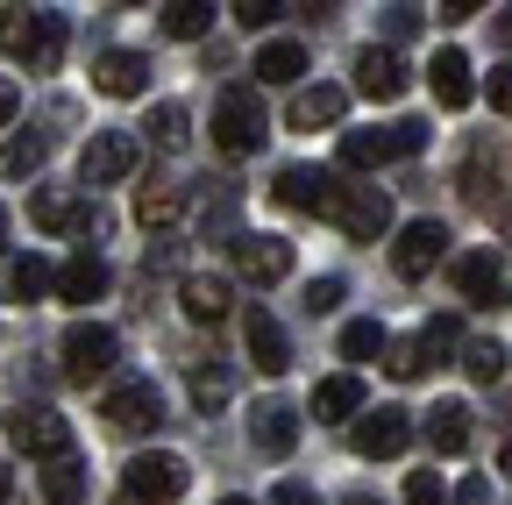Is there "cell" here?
I'll list each match as a JSON object with an SVG mask.
<instances>
[{"instance_id":"1","label":"cell","mask_w":512,"mask_h":505,"mask_svg":"<svg viewBox=\"0 0 512 505\" xmlns=\"http://www.w3.org/2000/svg\"><path fill=\"white\" fill-rule=\"evenodd\" d=\"M0 50H8L15 65H29V72H50L64 57V15H50V8H8V15H0Z\"/></svg>"},{"instance_id":"2","label":"cell","mask_w":512,"mask_h":505,"mask_svg":"<svg viewBox=\"0 0 512 505\" xmlns=\"http://www.w3.org/2000/svg\"><path fill=\"white\" fill-rule=\"evenodd\" d=\"M178 491H185V456L171 449H150L121 470V505H171Z\"/></svg>"},{"instance_id":"3","label":"cell","mask_w":512,"mask_h":505,"mask_svg":"<svg viewBox=\"0 0 512 505\" xmlns=\"http://www.w3.org/2000/svg\"><path fill=\"white\" fill-rule=\"evenodd\" d=\"M427 143L420 121H392V129H349L342 136V164L349 171H377V164H392V157H413Z\"/></svg>"},{"instance_id":"4","label":"cell","mask_w":512,"mask_h":505,"mask_svg":"<svg viewBox=\"0 0 512 505\" xmlns=\"http://www.w3.org/2000/svg\"><path fill=\"white\" fill-rule=\"evenodd\" d=\"M114 363H121V335L107 321H79L64 335V377H72V385H93V377H107Z\"/></svg>"},{"instance_id":"5","label":"cell","mask_w":512,"mask_h":505,"mask_svg":"<svg viewBox=\"0 0 512 505\" xmlns=\"http://www.w3.org/2000/svg\"><path fill=\"white\" fill-rule=\"evenodd\" d=\"M214 143L228 157H249L256 143H264V100H256L249 86H228L221 107H214Z\"/></svg>"},{"instance_id":"6","label":"cell","mask_w":512,"mask_h":505,"mask_svg":"<svg viewBox=\"0 0 512 505\" xmlns=\"http://www.w3.org/2000/svg\"><path fill=\"white\" fill-rule=\"evenodd\" d=\"M8 441H15L22 456H36V463L72 456V427H64V413H50V406H22V413L8 420Z\"/></svg>"},{"instance_id":"7","label":"cell","mask_w":512,"mask_h":505,"mask_svg":"<svg viewBox=\"0 0 512 505\" xmlns=\"http://www.w3.org/2000/svg\"><path fill=\"white\" fill-rule=\"evenodd\" d=\"M328 214L342 221V235H349V242H377L384 228H392V200H384L377 185H342Z\"/></svg>"},{"instance_id":"8","label":"cell","mask_w":512,"mask_h":505,"mask_svg":"<svg viewBox=\"0 0 512 505\" xmlns=\"http://www.w3.org/2000/svg\"><path fill=\"white\" fill-rule=\"evenodd\" d=\"M136 164H143V143H136V136H121V129H107V136H93V143H86L79 178H86V185H121Z\"/></svg>"},{"instance_id":"9","label":"cell","mask_w":512,"mask_h":505,"mask_svg":"<svg viewBox=\"0 0 512 505\" xmlns=\"http://www.w3.org/2000/svg\"><path fill=\"white\" fill-rule=\"evenodd\" d=\"M349 441H356V456H363V463H392L406 441H413V420H406L399 406H377V413H363V420H356V434H349Z\"/></svg>"},{"instance_id":"10","label":"cell","mask_w":512,"mask_h":505,"mask_svg":"<svg viewBox=\"0 0 512 505\" xmlns=\"http://www.w3.org/2000/svg\"><path fill=\"white\" fill-rule=\"evenodd\" d=\"M335 193H342L335 171H313V164H285V171H278V200H285L292 214H328Z\"/></svg>"},{"instance_id":"11","label":"cell","mask_w":512,"mask_h":505,"mask_svg":"<svg viewBox=\"0 0 512 505\" xmlns=\"http://www.w3.org/2000/svg\"><path fill=\"white\" fill-rule=\"evenodd\" d=\"M235 271L249 285H278L292 271V242H278V235H235Z\"/></svg>"},{"instance_id":"12","label":"cell","mask_w":512,"mask_h":505,"mask_svg":"<svg viewBox=\"0 0 512 505\" xmlns=\"http://www.w3.org/2000/svg\"><path fill=\"white\" fill-rule=\"evenodd\" d=\"M93 86H100L107 100H136V93L150 86V57H136V50H100V57H93Z\"/></svg>"},{"instance_id":"13","label":"cell","mask_w":512,"mask_h":505,"mask_svg":"<svg viewBox=\"0 0 512 505\" xmlns=\"http://www.w3.org/2000/svg\"><path fill=\"white\" fill-rule=\"evenodd\" d=\"M441 257H448V228H441V221H413V228L399 235V249H392L399 278H427Z\"/></svg>"},{"instance_id":"14","label":"cell","mask_w":512,"mask_h":505,"mask_svg":"<svg viewBox=\"0 0 512 505\" xmlns=\"http://www.w3.org/2000/svg\"><path fill=\"white\" fill-rule=\"evenodd\" d=\"M29 221H36V228H50V235H72V228H93L100 214H93L79 193H64V185H43V193L29 200Z\"/></svg>"},{"instance_id":"15","label":"cell","mask_w":512,"mask_h":505,"mask_svg":"<svg viewBox=\"0 0 512 505\" xmlns=\"http://www.w3.org/2000/svg\"><path fill=\"white\" fill-rule=\"evenodd\" d=\"M100 413H107L114 427H157V420H164V406H157V392H150V377H121Z\"/></svg>"},{"instance_id":"16","label":"cell","mask_w":512,"mask_h":505,"mask_svg":"<svg viewBox=\"0 0 512 505\" xmlns=\"http://www.w3.org/2000/svg\"><path fill=\"white\" fill-rule=\"evenodd\" d=\"M356 86L370 93V100H399L413 79H406V65H399V57L392 50H377V43H363L356 50Z\"/></svg>"},{"instance_id":"17","label":"cell","mask_w":512,"mask_h":505,"mask_svg":"<svg viewBox=\"0 0 512 505\" xmlns=\"http://www.w3.org/2000/svg\"><path fill=\"white\" fill-rule=\"evenodd\" d=\"M427 86H434V100H441V107H470V93H477V79H470V57H463V50H434Z\"/></svg>"},{"instance_id":"18","label":"cell","mask_w":512,"mask_h":505,"mask_svg":"<svg viewBox=\"0 0 512 505\" xmlns=\"http://www.w3.org/2000/svg\"><path fill=\"white\" fill-rule=\"evenodd\" d=\"M178 306H185V321L214 328V321H228L235 292H228V278H185V285H178Z\"/></svg>"},{"instance_id":"19","label":"cell","mask_w":512,"mask_h":505,"mask_svg":"<svg viewBox=\"0 0 512 505\" xmlns=\"http://www.w3.org/2000/svg\"><path fill=\"white\" fill-rule=\"evenodd\" d=\"M342 107H349L342 86H299L292 93V129H335Z\"/></svg>"},{"instance_id":"20","label":"cell","mask_w":512,"mask_h":505,"mask_svg":"<svg viewBox=\"0 0 512 505\" xmlns=\"http://www.w3.org/2000/svg\"><path fill=\"white\" fill-rule=\"evenodd\" d=\"M427 441H434L441 456H463V449H470V406H463V399H441V406L427 413Z\"/></svg>"},{"instance_id":"21","label":"cell","mask_w":512,"mask_h":505,"mask_svg":"<svg viewBox=\"0 0 512 505\" xmlns=\"http://www.w3.org/2000/svg\"><path fill=\"white\" fill-rule=\"evenodd\" d=\"M249 363H256V370H271V377H278V370L292 363V349H285V328L271 321L264 306L249 313Z\"/></svg>"},{"instance_id":"22","label":"cell","mask_w":512,"mask_h":505,"mask_svg":"<svg viewBox=\"0 0 512 505\" xmlns=\"http://www.w3.org/2000/svg\"><path fill=\"white\" fill-rule=\"evenodd\" d=\"M363 406V377L356 370H335V377H320V385H313V413L320 420H349Z\"/></svg>"},{"instance_id":"23","label":"cell","mask_w":512,"mask_h":505,"mask_svg":"<svg viewBox=\"0 0 512 505\" xmlns=\"http://www.w3.org/2000/svg\"><path fill=\"white\" fill-rule=\"evenodd\" d=\"M256 449H264V456H292V441H299V413L285 406V399H271L264 413H256Z\"/></svg>"},{"instance_id":"24","label":"cell","mask_w":512,"mask_h":505,"mask_svg":"<svg viewBox=\"0 0 512 505\" xmlns=\"http://www.w3.org/2000/svg\"><path fill=\"white\" fill-rule=\"evenodd\" d=\"M100 292H107V264L93 257V249H86V257H72V264L57 271V299H72V306H86V299H100Z\"/></svg>"},{"instance_id":"25","label":"cell","mask_w":512,"mask_h":505,"mask_svg":"<svg viewBox=\"0 0 512 505\" xmlns=\"http://www.w3.org/2000/svg\"><path fill=\"white\" fill-rule=\"evenodd\" d=\"M299 72H306V50L299 43H264V50H256V79H264V86H299Z\"/></svg>"},{"instance_id":"26","label":"cell","mask_w":512,"mask_h":505,"mask_svg":"<svg viewBox=\"0 0 512 505\" xmlns=\"http://www.w3.org/2000/svg\"><path fill=\"white\" fill-rule=\"evenodd\" d=\"M185 214V193H178V185H164V178H150L143 185V193H136V221L143 228H171Z\"/></svg>"},{"instance_id":"27","label":"cell","mask_w":512,"mask_h":505,"mask_svg":"<svg viewBox=\"0 0 512 505\" xmlns=\"http://www.w3.org/2000/svg\"><path fill=\"white\" fill-rule=\"evenodd\" d=\"M43 292H57V271H50L43 257H15V264H8V299H22V306H36Z\"/></svg>"},{"instance_id":"28","label":"cell","mask_w":512,"mask_h":505,"mask_svg":"<svg viewBox=\"0 0 512 505\" xmlns=\"http://www.w3.org/2000/svg\"><path fill=\"white\" fill-rule=\"evenodd\" d=\"M456 285H463V299H477V306H491V299L505 292V271H498L491 257H463V264H456Z\"/></svg>"},{"instance_id":"29","label":"cell","mask_w":512,"mask_h":505,"mask_svg":"<svg viewBox=\"0 0 512 505\" xmlns=\"http://www.w3.org/2000/svg\"><path fill=\"white\" fill-rule=\"evenodd\" d=\"M43 498H50V505H79V498H86L79 456H57V463H43Z\"/></svg>"},{"instance_id":"30","label":"cell","mask_w":512,"mask_h":505,"mask_svg":"<svg viewBox=\"0 0 512 505\" xmlns=\"http://www.w3.org/2000/svg\"><path fill=\"white\" fill-rule=\"evenodd\" d=\"M413 342H420V356H427V370H441V363H456V356H448V349H456V342H463V328H456V313H441V321H427V328H420Z\"/></svg>"},{"instance_id":"31","label":"cell","mask_w":512,"mask_h":505,"mask_svg":"<svg viewBox=\"0 0 512 505\" xmlns=\"http://www.w3.org/2000/svg\"><path fill=\"white\" fill-rule=\"evenodd\" d=\"M150 143H157V150H185V143H192V114H185L178 100H164V107L150 114Z\"/></svg>"},{"instance_id":"32","label":"cell","mask_w":512,"mask_h":505,"mask_svg":"<svg viewBox=\"0 0 512 505\" xmlns=\"http://www.w3.org/2000/svg\"><path fill=\"white\" fill-rule=\"evenodd\" d=\"M43 157H50V136H36V129H29V136H15L8 150H0V178H29Z\"/></svg>"},{"instance_id":"33","label":"cell","mask_w":512,"mask_h":505,"mask_svg":"<svg viewBox=\"0 0 512 505\" xmlns=\"http://www.w3.org/2000/svg\"><path fill=\"white\" fill-rule=\"evenodd\" d=\"M207 22H214V8H207V0H171V8H164V36H178V43L207 36Z\"/></svg>"},{"instance_id":"34","label":"cell","mask_w":512,"mask_h":505,"mask_svg":"<svg viewBox=\"0 0 512 505\" xmlns=\"http://www.w3.org/2000/svg\"><path fill=\"white\" fill-rule=\"evenodd\" d=\"M342 356H349V363H377V356H384V328H377V321H349V328H342Z\"/></svg>"},{"instance_id":"35","label":"cell","mask_w":512,"mask_h":505,"mask_svg":"<svg viewBox=\"0 0 512 505\" xmlns=\"http://www.w3.org/2000/svg\"><path fill=\"white\" fill-rule=\"evenodd\" d=\"M463 370L477 377V385H498V377H505V342H470L463 349Z\"/></svg>"},{"instance_id":"36","label":"cell","mask_w":512,"mask_h":505,"mask_svg":"<svg viewBox=\"0 0 512 505\" xmlns=\"http://www.w3.org/2000/svg\"><path fill=\"white\" fill-rule=\"evenodd\" d=\"M235 392V377L228 370H192V399H200V406H221Z\"/></svg>"},{"instance_id":"37","label":"cell","mask_w":512,"mask_h":505,"mask_svg":"<svg viewBox=\"0 0 512 505\" xmlns=\"http://www.w3.org/2000/svg\"><path fill=\"white\" fill-rule=\"evenodd\" d=\"M392 356H384V370L392 377H427V356H420V342H384Z\"/></svg>"},{"instance_id":"38","label":"cell","mask_w":512,"mask_h":505,"mask_svg":"<svg viewBox=\"0 0 512 505\" xmlns=\"http://www.w3.org/2000/svg\"><path fill=\"white\" fill-rule=\"evenodd\" d=\"M406 505H448L441 477H434V470H413V477H406Z\"/></svg>"},{"instance_id":"39","label":"cell","mask_w":512,"mask_h":505,"mask_svg":"<svg viewBox=\"0 0 512 505\" xmlns=\"http://www.w3.org/2000/svg\"><path fill=\"white\" fill-rule=\"evenodd\" d=\"M342 292H349L342 278H313V285H306V306H313V313H335V306H342Z\"/></svg>"},{"instance_id":"40","label":"cell","mask_w":512,"mask_h":505,"mask_svg":"<svg viewBox=\"0 0 512 505\" xmlns=\"http://www.w3.org/2000/svg\"><path fill=\"white\" fill-rule=\"evenodd\" d=\"M285 8H278V0H235V22L242 29H264V22H278Z\"/></svg>"},{"instance_id":"41","label":"cell","mask_w":512,"mask_h":505,"mask_svg":"<svg viewBox=\"0 0 512 505\" xmlns=\"http://www.w3.org/2000/svg\"><path fill=\"white\" fill-rule=\"evenodd\" d=\"M420 29V8H384V36H413Z\"/></svg>"},{"instance_id":"42","label":"cell","mask_w":512,"mask_h":505,"mask_svg":"<svg viewBox=\"0 0 512 505\" xmlns=\"http://www.w3.org/2000/svg\"><path fill=\"white\" fill-rule=\"evenodd\" d=\"M491 107H498V114H512V65H505V72H491Z\"/></svg>"},{"instance_id":"43","label":"cell","mask_w":512,"mask_h":505,"mask_svg":"<svg viewBox=\"0 0 512 505\" xmlns=\"http://www.w3.org/2000/svg\"><path fill=\"white\" fill-rule=\"evenodd\" d=\"M15 107H22V93H15V79H0V129L15 121Z\"/></svg>"},{"instance_id":"44","label":"cell","mask_w":512,"mask_h":505,"mask_svg":"<svg viewBox=\"0 0 512 505\" xmlns=\"http://www.w3.org/2000/svg\"><path fill=\"white\" fill-rule=\"evenodd\" d=\"M456 505H491V484H484V477H470V484L456 491Z\"/></svg>"},{"instance_id":"45","label":"cell","mask_w":512,"mask_h":505,"mask_svg":"<svg viewBox=\"0 0 512 505\" xmlns=\"http://www.w3.org/2000/svg\"><path fill=\"white\" fill-rule=\"evenodd\" d=\"M271 505H313V491H306V484H278Z\"/></svg>"},{"instance_id":"46","label":"cell","mask_w":512,"mask_h":505,"mask_svg":"<svg viewBox=\"0 0 512 505\" xmlns=\"http://www.w3.org/2000/svg\"><path fill=\"white\" fill-rule=\"evenodd\" d=\"M0 505H22V484H15L8 470H0Z\"/></svg>"},{"instance_id":"47","label":"cell","mask_w":512,"mask_h":505,"mask_svg":"<svg viewBox=\"0 0 512 505\" xmlns=\"http://www.w3.org/2000/svg\"><path fill=\"white\" fill-rule=\"evenodd\" d=\"M498 43H505V50H512V15H498Z\"/></svg>"},{"instance_id":"48","label":"cell","mask_w":512,"mask_h":505,"mask_svg":"<svg viewBox=\"0 0 512 505\" xmlns=\"http://www.w3.org/2000/svg\"><path fill=\"white\" fill-rule=\"evenodd\" d=\"M498 470H505V477H512V441H505V449H498Z\"/></svg>"},{"instance_id":"49","label":"cell","mask_w":512,"mask_h":505,"mask_svg":"<svg viewBox=\"0 0 512 505\" xmlns=\"http://www.w3.org/2000/svg\"><path fill=\"white\" fill-rule=\"evenodd\" d=\"M342 505H377V498H370V491H349V498H342Z\"/></svg>"},{"instance_id":"50","label":"cell","mask_w":512,"mask_h":505,"mask_svg":"<svg viewBox=\"0 0 512 505\" xmlns=\"http://www.w3.org/2000/svg\"><path fill=\"white\" fill-rule=\"evenodd\" d=\"M0 235H8V207H0Z\"/></svg>"},{"instance_id":"51","label":"cell","mask_w":512,"mask_h":505,"mask_svg":"<svg viewBox=\"0 0 512 505\" xmlns=\"http://www.w3.org/2000/svg\"><path fill=\"white\" fill-rule=\"evenodd\" d=\"M221 505H249V498H221Z\"/></svg>"}]
</instances>
